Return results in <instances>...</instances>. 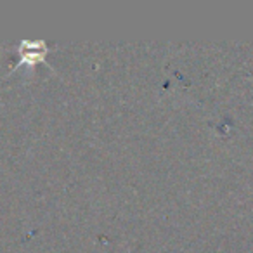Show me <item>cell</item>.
I'll return each mask as SVG.
<instances>
[{
  "mask_svg": "<svg viewBox=\"0 0 253 253\" xmlns=\"http://www.w3.org/2000/svg\"><path fill=\"white\" fill-rule=\"evenodd\" d=\"M49 50H50V47L47 45L43 40H21V43H19V47H18L19 61L12 71L19 70L21 66L33 68L39 63H45Z\"/></svg>",
  "mask_w": 253,
  "mask_h": 253,
  "instance_id": "obj_1",
  "label": "cell"
}]
</instances>
